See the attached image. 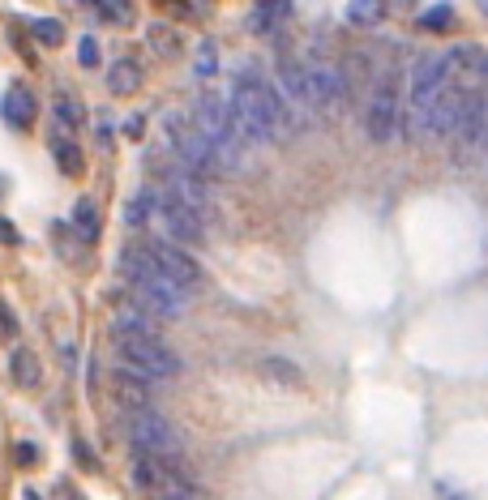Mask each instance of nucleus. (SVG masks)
I'll list each match as a JSON object with an SVG mask.
<instances>
[{
	"mask_svg": "<svg viewBox=\"0 0 488 500\" xmlns=\"http://www.w3.org/2000/svg\"><path fill=\"white\" fill-rule=\"evenodd\" d=\"M163 129H168V142H171V154H176V167L193 171L197 180L219 176V171H223L219 159H215V150H210V142H206V137L193 129V120H185L180 112H168V116H163Z\"/></svg>",
	"mask_w": 488,
	"mask_h": 500,
	"instance_id": "obj_5",
	"label": "nucleus"
},
{
	"mask_svg": "<svg viewBox=\"0 0 488 500\" xmlns=\"http://www.w3.org/2000/svg\"><path fill=\"white\" fill-rule=\"evenodd\" d=\"M142 248H146V257L154 262V270H159L163 278H171L180 291L193 295L197 283H201V265H197L189 253H180V248L168 244V239H150V244H142Z\"/></svg>",
	"mask_w": 488,
	"mask_h": 500,
	"instance_id": "obj_9",
	"label": "nucleus"
},
{
	"mask_svg": "<svg viewBox=\"0 0 488 500\" xmlns=\"http://www.w3.org/2000/svg\"><path fill=\"white\" fill-rule=\"evenodd\" d=\"M450 86H454V82H450L445 56H437V51H420L415 65H412V112H403V116H412L415 129H420V120L437 107L441 95H445Z\"/></svg>",
	"mask_w": 488,
	"mask_h": 500,
	"instance_id": "obj_6",
	"label": "nucleus"
},
{
	"mask_svg": "<svg viewBox=\"0 0 488 500\" xmlns=\"http://www.w3.org/2000/svg\"><path fill=\"white\" fill-rule=\"evenodd\" d=\"M30 30H35V39H39V43H48V48H56V43L65 39V26L51 22V18H39V22L30 26Z\"/></svg>",
	"mask_w": 488,
	"mask_h": 500,
	"instance_id": "obj_23",
	"label": "nucleus"
},
{
	"mask_svg": "<svg viewBox=\"0 0 488 500\" xmlns=\"http://www.w3.org/2000/svg\"><path fill=\"white\" fill-rule=\"evenodd\" d=\"M116 398L124 402V410H150V381L116 372Z\"/></svg>",
	"mask_w": 488,
	"mask_h": 500,
	"instance_id": "obj_15",
	"label": "nucleus"
},
{
	"mask_svg": "<svg viewBox=\"0 0 488 500\" xmlns=\"http://www.w3.org/2000/svg\"><path fill=\"white\" fill-rule=\"evenodd\" d=\"M197 73H201V77L215 73V48H210V43H201V51H197Z\"/></svg>",
	"mask_w": 488,
	"mask_h": 500,
	"instance_id": "obj_28",
	"label": "nucleus"
},
{
	"mask_svg": "<svg viewBox=\"0 0 488 500\" xmlns=\"http://www.w3.org/2000/svg\"><path fill=\"white\" fill-rule=\"evenodd\" d=\"M51 150H56V159H60V167H65V171H77V167H82V159H77L74 142H56Z\"/></svg>",
	"mask_w": 488,
	"mask_h": 500,
	"instance_id": "obj_26",
	"label": "nucleus"
},
{
	"mask_svg": "<svg viewBox=\"0 0 488 500\" xmlns=\"http://www.w3.org/2000/svg\"><path fill=\"white\" fill-rule=\"evenodd\" d=\"M365 129L373 142L390 145L398 133H403V107H398V95H394V86L382 77L377 82V90L368 98V112H365Z\"/></svg>",
	"mask_w": 488,
	"mask_h": 500,
	"instance_id": "obj_8",
	"label": "nucleus"
},
{
	"mask_svg": "<svg viewBox=\"0 0 488 500\" xmlns=\"http://www.w3.org/2000/svg\"><path fill=\"white\" fill-rule=\"evenodd\" d=\"M480 9H484V13H488V0H484V4H480Z\"/></svg>",
	"mask_w": 488,
	"mask_h": 500,
	"instance_id": "obj_33",
	"label": "nucleus"
},
{
	"mask_svg": "<svg viewBox=\"0 0 488 500\" xmlns=\"http://www.w3.org/2000/svg\"><path fill=\"white\" fill-rule=\"evenodd\" d=\"M112 333H129V338H159L154 316H146L142 309H121L112 316Z\"/></svg>",
	"mask_w": 488,
	"mask_h": 500,
	"instance_id": "obj_13",
	"label": "nucleus"
},
{
	"mask_svg": "<svg viewBox=\"0 0 488 500\" xmlns=\"http://www.w3.org/2000/svg\"><path fill=\"white\" fill-rule=\"evenodd\" d=\"M445 65H450V82L454 86L463 82L467 95H476V86L488 82V51L480 43H459V48L445 56Z\"/></svg>",
	"mask_w": 488,
	"mask_h": 500,
	"instance_id": "obj_10",
	"label": "nucleus"
},
{
	"mask_svg": "<svg viewBox=\"0 0 488 500\" xmlns=\"http://www.w3.org/2000/svg\"><path fill=\"white\" fill-rule=\"evenodd\" d=\"M18 462H22V466H35V462H39V449H35L30 441H22V445H18Z\"/></svg>",
	"mask_w": 488,
	"mask_h": 500,
	"instance_id": "obj_30",
	"label": "nucleus"
},
{
	"mask_svg": "<svg viewBox=\"0 0 488 500\" xmlns=\"http://www.w3.org/2000/svg\"><path fill=\"white\" fill-rule=\"evenodd\" d=\"M420 22H424V26H437V30H441V26L454 22V13H450V4H433L429 13H420Z\"/></svg>",
	"mask_w": 488,
	"mask_h": 500,
	"instance_id": "obj_25",
	"label": "nucleus"
},
{
	"mask_svg": "<svg viewBox=\"0 0 488 500\" xmlns=\"http://www.w3.org/2000/svg\"><path fill=\"white\" fill-rule=\"evenodd\" d=\"M150 48H159L163 56H176V30H168V26H150Z\"/></svg>",
	"mask_w": 488,
	"mask_h": 500,
	"instance_id": "obj_24",
	"label": "nucleus"
},
{
	"mask_svg": "<svg viewBox=\"0 0 488 500\" xmlns=\"http://www.w3.org/2000/svg\"><path fill=\"white\" fill-rule=\"evenodd\" d=\"M279 86H283V98L292 103V129H300V124H309L313 120V103H309V90H304V73H300V65L295 60H283L279 65ZM283 103V107H287Z\"/></svg>",
	"mask_w": 488,
	"mask_h": 500,
	"instance_id": "obj_12",
	"label": "nucleus"
},
{
	"mask_svg": "<svg viewBox=\"0 0 488 500\" xmlns=\"http://www.w3.org/2000/svg\"><path fill=\"white\" fill-rule=\"evenodd\" d=\"M257 372H262V377H270L274 385H283V389H292V385H304V372L295 368L292 359H279V355L257 359Z\"/></svg>",
	"mask_w": 488,
	"mask_h": 500,
	"instance_id": "obj_17",
	"label": "nucleus"
},
{
	"mask_svg": "<svg viewBox=\"0 0 488 500\" xmlns=\"http://www.w3.org/2000/svg\"><path fill=\"white\" fill-rule=\"evenodd\" d=\"M74 227H77V231H82L86 239H95V236H98V210H95V201H77Z\"/></svg>",
	"mask_w": 488,
	"mask_h": 500,
	"instance_id": "obj_22",
	"label": "nucleus"
},
{
	"mask_svg": "<svg viewBox=\"0 0 488 500\" xmlns=\"http://www.w3.org/2000/svg\"><path fill=\"white\" fill-rule=\"evenodd\" d=\"M138 86H142V69H138V60L124 56V60H116V65L107 69V90H112V95H133Z\"/></svg>",
	"mask_w": 488,
	"mask_h": 500,
	"instance_id": "obj_18",
	"label": "nucleus"
},
{
	"mask_svg": "<svg viewBox=\"0 0 488 500\" xmlns=\"http://www.w3.org/2000/svg\"><path fill=\"white\" fill-rule=\"evenodd\" d=\"M56 116L65 120V124H74V120H77V107H74V103H60V107H56Z\"/></svg>",
	"mask_w": 488,
	"mask_h": 500,
	"instance_id": "obj_31",
	"label": "nucleus"
},
{
	"mask_svg": "<svg viewBox=\"0 0 488 500\" xmlns=\"http://www.w3.org/2000/svg\"><path fill=\"white\" fill-rule=\"evenodd\" d=\"M304 73V90H309V103H313V116H326V112H339L342 103H347V86H342V73L335 65H326V60H309V65H300Z\"/></svg>",
	"mask_w": 488,
	"mask_h": 500,
	"instance_id": "obj_7",
	"label": "nucleus"
},
{
	"mask_svg": "<svg viewBox=\"0 0 488 500\" xmlns=\"http://www.w3.org/2000/svg\"><path fill=\"white\" fill-rule=\"evenodd\" d=\"M26 500H39V496H35V492H26Z\"/></svg>",
	"mask_w": 488,
	"mask_h": 500,
	"instance_id": "obj_32",
	"label": "nucleus"
},
{
	"mask_svg": "<svg viewBox=\"0 0 488 500\" xmlns=\"http://www.w3.org/2000/svg\"><path fill=\"white\" fill-rule=\"evenodd\" d=\"M124 436L142 457H159V462H176L185 453L180 432L171 428L159 410H124Z\"/></svg>",
	"mask_w": 488,
	"mask_h": 500,
	"instance_id": "obj_4",
	"label": "nucleus"
},
{
	"mask_svg": "<svg viewBox=\"0 0 488 500\" xmlns=\"http://www.w3.org/2000/svg\"><path fill=\"white\" fill-rule=\"evenodd\" d=\"M77 60H82V65H98V43L95 39H82V43H77Z\"/></svg>",
	"mask_w": 488,
	"mask_h": 500,
	"instance_id": "obj_29",
	"label": "nucleus"
},
{
	"mask_svg": "<svg viewBox=\"0 0 488 500\" xmlns=\"http://www.w3.org/2000/svg\"><path fill=\"white\" fill-rule=\"evenodd\" d=\"M159 223L168 231V244H201L206 239V223L189 206H180L176 197H168V192H163V206H159Z\"/></svg>",
	"mask_w": 488,
	"mask_h": 500,
	"instance_id": "obj_11",
	"label": "nucleus"
},
{
	"mask_svg": "<svg viewBox=\"0 0 488 500\" xmlns=\"http://www.w3.org/2000/svg\"><path fill=\"white\" fill-rule=\"evenodd\" d=\"M227 107H232V120H236V133L240 142L253 150V145H266L283 133H292V116L283 107V98L274 95V86L253 77V73H240L232 82V95H227Z\"/></svg>",
	"mask_w": 488,
	"mask_h": 500,
	"instance_id": "obj_1",
	"label": "nucleus"
},
{
	"mask_svg": "<svg viewBox=\"0 0 488 500\" xmlns=\"http://www.w3.org/2000/svg\"><path fill=\"white\" fill-rule=\"evenodd\" d=\"M193 129L201 133V137H206V142H210V150H215L219 167H244L248 145H244L240 133H236V120H232V107H227V95L206 90V95L197 98Z\"/></svg>",
	"mask_w": 488,
	"mask_h": 500,
	"instance_id": "obj_2",
	"label": "nucleus"
},
{
	"mask_svg": "<svg viewBox=\"0 0 488 500\" xmlns=\"http://www.w3.org/2000/svg\"><path fill=\"white\" fill-rule=\"evenodd\" d=\"M0 112H4L9 124L26 129V124L35 120V95H30L26 86H9V90H4V107H0Z\"/></svg>",
	"mask_w": 488,
	"mask_h": 500,
	"instance_id": "obj_14",
	"label": "nucleus"
},
{
	"mask_svg": "<svg viewBox=\"0 0 488 500\" xmlns=\"http://www.w3.org/2000/svg\"><path fill=\"white\" fill-rule=\"evenodd\" d=\"M98 13H103L107 22H129V4H124V0H103Z\"/></svg>",
	"mask_w": 488,
	"mask_h": 500,
	"instance_id": "obj_27",
	"label": "nucleus"
},
{
	"mask_svg": "<svg viewBox=\"0 0 488 500\" xmlns=\"http://www.w3.org/2000/svg\"><path fill=\"white\" fill-rule=\"evenodd\" d=\"M9 372H13V381L22 385V389H35V385H39V359H35V351L13 347V355H9Z\"/></svg>",
	"mask_w": 488,
	"mask_h": 500,
	"instance_id": "obj_19",
	"label": "nucleus"
},
{
	"mask_svg": "<svg viewBox=\"0 0 488 500\" xmlns=\"http://www.w3.org/2000/svg\"><path fill=\"white\" fill-rule=\"evenodd\" d=\"M159 206H163V189H154V184H146V189L138 192L129 206H124V223L129 227H142L150 215H159Z\"/></svg>",
	"mask_w": 488,
	"mask_h": 500,
	"instance_id": "obj_16",
	"label": "nucleus"
},
{
	"mask_svg": "<svg viewBox=\"0 0 488 500\" xmlns=\"http://www.w3.org/2000/svg\"><path fill=\"white\" fill-rule=\"evenodd\" d=\"M112 338H116V372L142 377L150 385L171 381L180 372V359L163 338H129V333H112Z\"/></svg>",
	"mask_w": 488,
	"mask_h": 500,
	"instance_id": "obj_3",
	"label": "nucleus"
},
{
	"mask_svg": "<svg viewBox=\"0 0 488 500\" xmlns=\"http://www.w3.org/2000/svg\"><path fill=\"white\" fill-rule=\"evenodd\" d=\"M283 18H292V0H262V4H253V30H270Z\"/></svg>",
	"mask_w": 488,
	"mask_h": 500,
	"instance_id": "obj_20",
	"label": "nucleus"
},
{
	"mask_svg": "<svg viewBox=\"0 0 488 500\" xmlns=\"http://www.w3.org/2000/svg\"><path fill=\"white\" fill-rule=\"evenodd\" d=\"M347 18L351 22H382L386 18V4L382 0H356V4H347Z\"/></svg>",
	"mask_w": 488,
	"mask_h": 500,
	"instance_id": "obj_21",
	"label": "nucleus"
}]
</instances>
